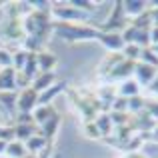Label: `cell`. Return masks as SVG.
Returning <instances> with one entry per match:
<instances>
[{"instance_id":"26","label":"cell","mask_w":158,"mask_h":158,"mask_svg":"<svg viewBox=\"0 0 158 158\" xmlns=\"http://www.w3.org/2000/svg\"><path fill=\"white\" fill-rule=\"evenodd\" d=\"M82 130H84V134L88 136V138H92V140H100V134H98V130H96V126H94V122L84 124V126H82Z\"/></svg>"},{"instance_id":"29","label":"cell","mask_w":158,"mask_h":158,"mask_svg":"<svg viewBox=\"0 0 158 158\" xmlns=\"http://www.w3.org/2000/svg\"><path fill=\"white\" fill-rule=\"evenodd\" d=\"M148 14H150V22H152V26H158V8H156V6L148 8Z\"/></svg>"},{"instance_id":"33","label":"cell","mask_w":158,"mask_h":158,"mask_svg":"<svg viewBox=\"0 0 158 158\" xmlns=\"http://www.w3.org/2000/svg\"><path fill=\"white\" fill-rule=\"evenodd\" d=\"M150 48H152V50H154V52L158 54V44H156V46H150Z\"/></svg>"},{"instance_id":"35","label":"cell","mask_w":158,"mask_h":158,"mask_svg":"<svg viewBox=\"0 0 158 158\" xmlns=\"http://www.w3.org/2000/svg\"><path fill=\"white\" fill-rule=\"evenodd\" d=\"M0 158H6V156H0Z\"/></svg>"},{"instance_id":"20","label":"cell","mask_w":158,"mask_h":158,"mask_svg":"<svg viewBox=\"0 0 158 158\" xmlns=\"http://www.w3.org/2000/svg\"><path fill=\"white\" fill-rule=\"evenodd\" d=\"M138 62H142V64L152 66V68H156V70H158V54L152 50L150 46H148V48H142V50H140Z\"/></svg>"},{"instance_id":"24","label":"cell","mask_w":158,"mask_h":158,"mask_svg":"<svg viewBox=\"0 0 158 158\" xmlns=\"http://www.w3.org/2000/svg\"><path fill=\"white\" fill-rule=\"evenodd\" d=\"M144 112H146V114L158 124V100H146V104H144Z\"/></svg>"},{"instance_id":"8","label":"cell","mask_w":158,"mask_h":158,"mask_svg":"<svg viewBox=\"0 0 158 158\" xmlns=\"http://www.w3.org/2000/svg\"><path fill=\"white\" fill-rule=\"evenodd\" d=\"M96 42H100L108 52H122L124 46H126L124 40H122V34H118V32H100L98 30Z\"/></svg>"},{"instance_id":"4","label":"cell","mask_w":158,"mask_h":158,"mask_svg":"<svg viewBox=\"0 0 158 158\" xmlns=\"http://www.w3.org/2000/svg\"><path fill=\"white\" fill-rule=\"evenodd\" d=\"M128 24H130V20H128L126 14H124L122 0H118V2L112 6L108 18L104 20V24H102L98 30H100V32H118V34H122V32L128 28Z\"/></svg>"},{"instance_id":"32","label":"cell","mask_w":158,"mask_h":158,"mask_svg":"<svg viewBox=\"0 0 158 158\" xmlns=\"http://www.w3.org/2000/svg\"><path fill=\"white\" fill-rule=\"evenodd\" d=\"M6 146H8L6 140H0V156H4V152H6Z\"/></svg>"},{"instance_id":"6","label":"cell","mask_w":158,"mask_h":158,"mask_svg":"<svg viewBox=\"0 0 158 158\" xmlns=\"http://www.w3.org/2000/svg\"><path fill=\"white\" fill-rule=\"evenodd\" d=\"M148 34H150V30H146V28L128 24V28L122 32V40H124V44H136V46H140V48H148L150 46Z\"/></svg>"},{"instance_id":"21","label":"cell","mask_w":158,"mask_h":158,"mask_svg":"<svg viewBox=\"0 0 158 158\" xmlns=\"http://www.w3.org/2000/svg\"><path fill=\"white\" fill-rule=\"evenodd\" d=\"M144 104H146V98L140 94V96H134V98H128V108H126V112L130 116H136V114H140V112L144 110Z\"/></svg>"},{"instance_id":"1","label":"cell","mask_w":158,"mask_h":158,"mask_svg":"<svg viewBox=\"0 0 158 158\" xmlns=\"http://www.w3.org/2000/svg\"><path fill=\"white\" fill-rule=\"evenodd\" d=\"M66 92H68L70 100H72L74 108L78 110V114H80L82 122L88 124V122H94L96 120V116L100 114L102 110V104L100 100H98L96 96V88H90V86H80V88H66Z\"/></svg>"},{"instance_id":"12","label":"cell","mask_w":158,"mask_h":158,"mask_svg":"<svg viewBox=\"0 0 158 158\" xmlns=\"http://www.w3.org/2000/svg\"><path fill=\"white\" fill-rule=\"evenodd\" d=\"M34 134H40L38 126L32 122H16L14 124V140H20V142H26L28 138H32Z\"/></svg>"},{"instance_id":"30","label":"cell","mask_w":158,"mask_h":158,"mask_svg":"<svg viewBox=\"0 0 158 158\" xmlns=\"http://www.w3.org/2000/svg\"><path fill=\"white\" fill-rule=\"evenodd\" d=\"M148 92H150V94H154V96H158V74H156L154 82H152V84L148 86Z\"/></svg>"},{"instance_id":"25","label":"cell","mask_w":158,"mask_h":158,"mask_svg":"<svg viewBox=\"0 0 158 158\" xmlns=\"http://www.w3.org/2000/svg\"><path fill=\"white\" fill-rule=\"evenodd\" d=\"M0 140L12 142V140H14V126H2V124H0Z\"/></svg>"},{"instance_id":"27","label":"cell","mask_w":158,"mask_h":158,"mask_svg":"<svg viewBox=\"0 0 158 158\" xmlns=\"http://www.w3.org/2000/svg\"><path fill=\"white\" fill-rule=\"evenodd\" d=\"M144 140H150V142H156L158 144V124H154V128L152 130H148L146 134H142Z\"/></svg>"},{"instance_id":"14","label":"cell","mask_w":158,"mask_h":158,"mask_svg":"<svg viewBox=\"0 0 158 158\" xmlns=\"http://www.w3.org/2000/svg\"><path fill=\"white\" fill-rule=\"evenodd\" d=\"M56 72H38V76L32 80V84H30V88L32 90H36V92H44V90H48L52 84H56Z\"/></svg>"},{"instance_id":"31","label":"cell","mask_w":158,"mask_h":158,"mask_svg":"<svg viewBox=\"0 0 158 158\" xmlns=\"http://www.w3.org/2000/svg\"><path fill=\"white\" fill-rule=\"evenodd\" d=\"M122 158H148V156L142 154V152H132V154H124Z\"/></svg>"},{"instance_id":"17","label":"cell","mask_w":158,"mask_h":158,"mask_svg":"<svg viewBox=\"0 0 158 158\" xmlns=\"http://www.w3.org/2000/svg\"><path fill=\"white\" fill-rule=\"evenodd\" d=\"M0 92H16V70L14 68L0 70Z\"/></svg>"},{"instance_id":"9","label":"cell","mask_w":158,"mask_h":158,"mask_svg":"<svg viewBox=\"0 0 158 158\" xmlns=\"http://www.w3.org/2000/svg\"><path fill=\"white\" fill-rule=\"evenodd\" d=\"M156 74H158V70L156 68H152V66H146V64H142V62H136V66H134V80H136V84L142 88V86H150L152 82H154V78H156Z\"/></svg>"},{"instance_id":"19","label":"cell","mask_w":158,"mask_h":158,"mask_svg":"<svg viewBox=\"0 0 158 158\" xmlns=\"http://www.w3.org/2000/svg\"><path fill=\"white\" fill-rule=\"evenodd\" d=\"M4 156H6V158H26L28 152H26L24 142H20V140H12V142H8Z\"/></svg>"},{"instance_id":"15","label":"cell","mask_w":158,"mask_h":158,"mask_svg":"<svg viewBox=\"0 0 158 158\" xmlns=\"http://www.w3.org/2000/svg\"><path fill=\"white\" fill-rule=\"evenodd\" d=\"M16 100L18 92H0V108H4V114L10 120L16 118Z\"/></svg>"},{"instance_id":"13","label":"cell","mask_w":158,"mask_h":158,"mask_svg":"<svg viewBox=\"0 0 158 158\" xmlns=\"http://www.w3.org/2000/svg\"><path fill=\"white\" fill-rule=\"evenodd\" d=\"M36 64H38V72H54V68L58 66V58L54 52L42 50L36 54Z\"/></svg>"},{"instance_id":"3","label":"cell","mask_w":158,"mask_h":158,"mask_svg":"<svg viewBox=\"0 0 158 158\" xmlns=\"http://www.w3.org/2000/svg\"><path fill=\"white\" fill-rule=\"evenodd\" d=\"M90 14L78 10L70 2H52L50 4V18L54 22H66V24H86Z\"/></svg>"},{"instance_id":"22","label":"cell","mask_w":158,"mask_h":158,"mask_svg":"<svg viewBox=\"0 0 158 158\" xmlns=\"http://www.w3.org/2000/svg\"><path fill=\"white\" fill-rule=\"evenodd\" d=\"M28 54H30V52H26L24 48H22V50L18 48V50L12 52V68H14L16 72H20V70L24 68V64H26V60H28Z\"/></svg>"},{"instance_id":"11","label":"cell","mask_w":158,"mask_h":158,"mask_svg":"<svg viewBox=\"0 0 158 158\" xmlns=\"http://www.w3.org/2000/svg\"><path fill=\"white\" fill-rule=\"evenodd\" d=\"M66 88H68V84H66L64 80H58L56 84H52L48 90H44V92L38 94V106H46L50 104L56 96H60L62 92H66Z\"/></svg>"},{"instance_id":"23","label":"cell","mask_w":158,"mask_h":158,"mask_svg":"<svg viewBox=\"0 0 158 158\" xmlns=\"http://www.w3.org/2000/svg\"><path fill=\"white\" fill-rule=\"evenodd\" d=\"M2 68H12V52L8 48L0 46V70Z\"/></svg>"},{"instance_id":"16","label":"cell","mask_w":158,"mask_h":158,"mask_svg":"<svg viewBox=\"0 0 158 158\" xmlns=\"http://www.w3.org/2000/svg\"><path fill=\"white\" fill-rule=\"evenodd\" d=\"M94 126H96L98 134H100V140L110 138L112 132H114V126H112V120H110V116H108V112H100V114L96 116Z\"/></svg>"},{"instance_id":"34","label":"cell","mask_w":158,"mask_h":158,"mask_svg":"<svg viewBox=\"0 0 158 158\" xmlns=\"http://www.w3.org/2000/svg\"><path fill=\"white\" fill-rule=\"evenodd\" d=\"M26 158H40V156H32V154H28V156H26Z\"/></svg>"},{"instance_id":"7","label":"cell","mask_w":158,"mask_h":158,"mask_svg":"<svg viewBox=\"0 0 158 158\" xmlns=\"http://www.w3.org/2000/svg\"><path fill=\"white\" fill-rule=\"evenodd\" d=\"M26 146V152L32 156H40V158H50V152H52V142H48L42 134H34L32 138H28L24 142Z\"/></svg>"},{"instance_id":"18","label":"cell","mask_w":158,"mask_h":158,"mask_svg":"<svg viewBox=\"0 0 158 158\" xmlns=\"http://www.w3.org/2000/svg\"><path fill=\"white\" fill-rule=\"evenodd\" d=\"M116 92H118V96H122V98H134V96H140V94H142V88L136 84V80L128 78V80H124V82L118 84Z\"/></svg>"},{"instance_id":"28","label":"cell","mask_w":158,"mask_h":158,"mask_svg":"<svg viewBox=\"0 0 158 158\" xmlns=\"http://www.w3.org/2000/svg\"><path fill=\"white\" fill-rule=\"evenodd\" d=\"M148 38H150V46H156V44H158V26H152L150 28Z\"/></svg>"},{"instance_id":"2","label":"cell","mask_w":158,"mask_h":158,"mask_svg":"<svg viewBox=\"0 0 158 158\" xmlns=\"http://www.w3.org/2000/svg\"><path fill=\"white\" fill-rule=\"evenodd\" d=\"M52 34L66 42H86V40H98V28L90 24H66L52 22Z\"/></svg>"},{"instance_id":"10","label":"cell","mask_w":158,"mask_h":158,"mask_svg":"<svg viewBox=\"0 0 158 158\" xmlns=\"http://www.w3.org/2000/svg\"><path fill=\"white\" fill-rule=\"evenodd\" d=\"M122 8H124L126 18L134 20V18H138L140 14H144V12L150 8V4L144 2V0H122Z\"/></svg>"},{"instance_id":"5","label":"cell","mask_w":158,"mask_h":158,"mask_svg":"<svg viewBox=\"0 0 158 158\" xmlns=\"http://www.w3.org/2000/svg\"><path fill=\"white\" fill-rule=\"evenodd\" d=\"M38 108V92L30 86L24 90H18V100H16V114H32Z\"/></svg>"}]
</instances>
